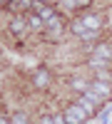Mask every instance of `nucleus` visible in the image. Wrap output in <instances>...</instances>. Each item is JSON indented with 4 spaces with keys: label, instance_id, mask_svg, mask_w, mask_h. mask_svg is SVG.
I'll return each instance as SVG.
<instances>
[{
    "label": "nucleus",
    "instance_id": "f257e3e1",
    "mask_svg": "<svg viewBox=\"0 0 112 124\" xmlns=\"http://www.w3.org/2000/svg\"><path fill=\"white\" fill-rule=\"evenodd\" d=\"M77 104L82 107V109L87 112V114H97V112L102 109V104H105V99H102V97H97L95 92L90 89V92H85V94H80V99H77Z\"/></svg>",
    "mask_w": 112,
    "mask_h": 124
},
{
    "label": "nucleus",
    "instance_id": "f03ea898",
    "mask_svg": "<svg viewBox=\"0 0 112 124\" xmlns=\"http://www.w3.org/2000/svg\"><path fill=\"white\" fill-rule=\"evenodd\" d=\"M62 117L67 119V124H85V119H87L90 114H87V112H85V109H82V107H80L77 102H75V104H70V107H65V112H62Z\"/></svg>",
    "mask_w": 112,
    "mask_h": 124
},
{
    "label": "nucleus",
    "instance_id": "7ed1b4c3",
    "mask_svg": "<svg viewBox=\"0 0 112 124\" xmlns=\"http://www.w3.org/2000/svg\"><path fill=\"white\" fill-rule=\"evenodd\" d=\"M33 5H35V0H10L8 10H13V13H17V15H25V13L33 10Z\"/></svg>",
    "mask_w": 112,
    "mask_h": 124
},
{
    "label": "nucleus",
    "instance_id": "20e7f679",
    "mask_svg": "<svg viewBox=\"0 0 112 124\" xmlns=\"http://www.w3.org/2000/svg\"><path fill=\"white\" fill-rule=\"evenodd\" d=\"M80 23H82L87 30H100V27L105 25V17H102V15H97V13H95V15H90V13H87V15L80 17Z\"/></svg>",
    "mask_w": 112,
    "mask_h": 124
},
{
    "label": "nucleus",
    "instance_id": "39448f33",
    "mask_svg": "<svg viewBox=\"0 0 112 124\" xmlns=\"http://www.w3.org/2000/svg\"><path fill=\"white\" fill-rule=\"evenodd\" d=\"M27 20H25V15H15L13 20H10V32L13 35H25L27 32Z\"/></svg>",
    "mask_w": 112,
    "mask_h": 124
},
{
    "label": "nucleus",
    "instance_id": "423d86ee",
    "mask_svg": "<svg viewBox=\"0 0 112 124\" xmlns=\"http://www.w3.org/2000/svg\"><path fill=\"white\" fill-rule=\"evenodd\" d=\"M70 87H72L75 92H80V94H85V92H90V87H92V79H85V77H70Z\"/></svg>",
    "mask_w": 112,
    "mask_h": 124
},
{
    "label": "nucleus",
    "instance_id": "0eeeda50",
    "mask_svg": "<svg viewBox=\"0 0 112 124\" xmlns=\"http://www.w3.org/2000/svg\"><path fill=\"white\" fill-rule=\"evenodd\" d=\"M95 92L97 97H102V99H107L110 94H112V87H110V82H105V79H92V87H90Z\"/></svg>",
    "mask_w": 112,
    "mask_h": 124
},
{
    "label": "nucleus",
    "instance_id": "6e6552de",
    "mask_svg": "<svg viewBox=\"0 0 112 124\" xmlns=\"http://www.w3.org/2000/svg\"><path fill=\"white\" fill-rule=\"evenodd\" d=\"M25 20H27V27L30 30H35V32H40V30L45 27V20L40 17L35 10H30V13H25Z\"/></svg>",
    "mask_w": 112,
    "mask_h": 124
},
{
    "label": "nucleus",
    "instance_id": "1a4fd4ad",
    "mask_svg": "<svg viewBox=\"0 0 112 124\" xmlns=\"http://www.w3.org/2000/svg\"><path fill=\"white\" fill-rule=\"evenodd\" d=\"M50 79H52V77H50V72H47V70H37L35 75H33V87L45 89V87L50 85Z\"/></svg>",
    "mask_w": 112,
    "mask_h": 124
},
{
    "label": "nucleus",
    "instance_id": "9d476101",
    "mask_svg": "<svg viewBox=\"0 0 112 124\" xmlns=\"http://www.w3.org/2000/svg\"><path fill=\"white\" fill-rule=\"evenodd\" d=\"M62 5L70 8V10L75 13V10H85V8H90V5H92V0H62Z\"/></svg>",
    "mask_w": 112,
    "mask_h": 124
},
{
    "label": "nucleus",
    "instance_id": "9b49d317",
    "mask_svg": "<svg viewBox=\"0 0 112 124\" xmlns=\"http://www.w3.org/2000/svg\"><path fill=\"white\" fill-rule=\"evenodd\" d=\"M10 122H13V124H30V122H27V114H25V112H15V114L10 117Z\"/></svg>",
    "mask_w": 112,
    "mask_h": 124
},
{
    "label": "nucleus",
    "instance_id": "f8f14e48",
    "mask_svg": "<svg viewBox=\"0 0 112 124\" xmlns=\"http://www.w3.org/2000/svg\"><path fill=\"white\" fill-rule=\"evenodd\" d=\"M52 122H55V124H67V119H65L62 114H52Z\"/></svg>",
    "mask_w": 112,
    "mask_h": 124
},
{
    "label": "nucleus",
    "instance_id": "ddd939ff",
    "mask_svg": "<svg viewBox=\"0 0 112 124\" xmlns=\"http://www.w3.org/2000/svg\"><path fill=\"white\" fill-rule=\"evenodd\" d=\"M40 124H55V122H52V117H43V119H40Z\"/></svg>",
    "mask_w": 112,
    "mask_h": 124
},
{
    "label": "nucleus",
    "instance_id": "4468645a",
    "mask_svg": "<svg viewBox=\"0 0 112 124\" xmlns=\"http://www.w3.org/2000/svg\"><path fill=\"white\" fill-rule=\"evenodd\" d=\"M0 124H13L10 119H5V117H0Z\"/></svg>",
    "mask_w": 112,
    "mask_h": 124
},
{
    "label": "nucleus",
    "instance_id": "2eb2a0df",
    "mask_svg": "<svg viewBox=\"0 0 112 124\" xmlns=\"http://www.w3.org/2000/svg\"><path fill=\"white\" fill-rule=\"evenodd\" d=\"M8 3H10V0H0V8H8Z\"/></svg>",
    "mask_w": 112,
    "mask_h": 124
},
{
    "label": "nucleus",
    "instance_id": "dca6fc26",
    "mask_svg": "<svg viewBox=\"0 0 112 124\" xmlns=\"http://www.w3.org/2000/svg\"><path fill=\"white\" fill-rule=\"evenodd\" d=\"M35 3H47L50 5V3H55V0H35Z\"/></svg>",
    "mask_w": 112,
    "mask_h": 124
}]
</instances>
